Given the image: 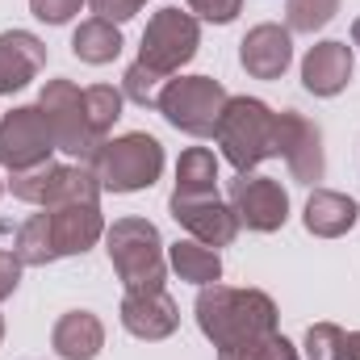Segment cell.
<instances>
[{"instance_id":"obj_1","label":"cell","mask_w":360,"mask_h":360,"mask_svg":"<svg viewBox=\"0 0 360 360\" xmlns=\"http://www.w3.org/2000/svg\"><path fill=\"white\" fill-rule=\"evenodd\" d=\"M197 327L205 331V340H214L218 352L243 348V344L264 340L276 331V306L260 289L205 285L197 293Z\"/></svg>"},{"instance_id":"obj_2","label":"cell","mask_w":360,"mask_h":360,"mask_svg":"<svg viewBox=\"0 0 360 360\" xmlns=\"http://www.w3.org/2000/svg\"><path fill=\"white\" fill-rule=\"evenodd\" d=\"M105 252H109L113 272L122 276L126 293H155V289H164L168 256H164V239H160L155 222H147V218H117L105 231Z\"/></svg>"},{"instance_id":"obj_3","label":"cell","mask_w":360,"mask_h":360,"mask_svg":"<svg viewBox=\"0 0 360 360\" xmlns=\"http://www.w3.org/2000/svg\"><path fill=\"white\" fill-rule=\"evenodd\" d=\"M214 139H218L226 164L239 176H248L256 164L276 155V113L256 96H231L218 117Z\"/></svg>"},{"instance_id":"obj_4","label":"cell","mask_w":360,"mask_h":360,"mask_svg":"<svg viewBox=\"0 0 360 360\" xmlns=\"http://www.w3.org/2000/svg\"><path fill=\"white\" fill-rule=\"evenodd\" d=\"M101 188L109 193H139V188H151L160 172H164V147L160 139L134 130V134H122L113 143H105L89 164Z\"/></svg>"},{"instance_id":"obj_5","label":"cell","mask_w":360,"mask_h":360,"mask_svg":"<svg viewBox=\"0 0 360 360\" xmlns=\"http://www.w3.org/2000/svg\"><path fill=\"white\" fill-rule=\"evenodd\" d=\"M201 46V30H197V17L193 13H180V8H160L147 30H143V46H139V68L147 76H155L160 84H168L180 68L197 55Z\"/></svg>"},{"instance_id":"obj_6","label":"cell","mask_w":360,"mask_h":360,"mask_svg":"<svg viewBox=\"0 0 360 360\" xmlns=\"http://www.w3.org/2000/svg\"><path fill=\"white\" fill-rule=\"evenodd\" d=\"M8 188H13V197H21L30 205H42V210H55V205H96V197L105 193L89 164H51V160L42 168L13 172Z\"/></svg>"},{"instance_id":"obj_7","label":"cell","mask_w":360,"mask_h":360,"mask_svg":"<svg viewBox=\"0 0 360 360\" xmlns=\"http://www.w3.org/2000/svg\"><path fill=\"white\" fill-rule=\"evenodd\" d=\"M226 101L231 96H226V89L218 80H210V76H180V80H168L160 89L155 109L176 130L193 134V139H210L218 130V117H222Z\"/></svg>"},{"instance_id":"obj_8","label":"cell","mask_w":360,"mask_h":360,"mask_svg":"<svg viewBox=\"0 0 360 360\" xmlns=\"http://www.w3.org/2000/svg\"><path fill=\"white\" fill-rule=\"evenodd\" d=\"M46 122H51V134H55V147L68 151L72 160L80 164H92V155L105 147L92 130L89 117V101H84V89H76L72 80H51L42 96H38Z\"/></svg>"},{"instance_id":"obj_9","label":"cell","mask_w":360,"mask_h":360,"mask_svg":"<svg viewBox=\"0 0 360 360\" xmlns=\"http://www.w3.org/2000/svg\"><path fill=\"white\" fill-rule=\"evenodd\" d=\"M51 151H59V147H55L42 105H21L0 117V168L30 172V168H42L51 160Z\"/></svg>"},{"instance_id":"obj_10","label":"cell","mask_w":360,"mask_h":360,"mask_svg":"<svg viewBox=\"0 0 360 360\" xmlns=\"http://www.w3.org/2000/svg\"><path fill=\"white\" fill-rule=\"evenodd\" d=\"M231 210L239 214V226L272 235L289 218V193L272 176H235L231 180Z\"/></svg>"},{"instance_id":"obj_11","label":"cell","mask_w":360,"mask_h":360,"mask_svg":"<svg viewBox=\"0 0 360 360\" xmlns=\"http://www.w3.org/2000/svg\"><path fill=\"white\" fill-rule=\"evenodd\" d=\"M276 155H285L293 180H302V184H314V180H323V172H327L319 126L306 122L293 109H281L276 113Z\"/></svg>"},{"instance_id":"obj_12","label":"cell","mask_w":360,"mask_h":360,"mask_svg":"<svg viewBox=\"0 0 360 360\" xmlns=\"http://www.w3.org/2000/svg\"><path fill=\"white\" fill-rule=\"evenodd\" d=\"M168 205H172V218L188 231V239H197L214 252L235 243V235H239V214L218 197H172Z\"/></svg>"},{"instance_id":"obj_13","label":"cell","mask_w":360,"mask_h":360,"mask_svg":"<svg viewBox=\"0 0 360 360\" xmlns=\"http://www.w3.org/2000/svg\"><path fill=\"white\" fill-rule=\"evenodd\" d=\"M46 231H51L55 260H63V256H84L105 235V222L96 205H55L46 210Z\"/></svg>"},{"instance_id":"obj_14","label":"cell","mask_w":360,"mask_h":360,"mask_svg":"<svg viewBox=\"0 0 360 360\" xmlns=\"http://www.w3.org/2000/svg\"><path fill=\"white\" fill-rule=\"evenodd\" d=\"M239 63H243V72L256 76V80H276V76H285V68L293 63L289 30L272 25V21L248 30V38L239 42Z\"/></svg>"},{"instance_id":"obj_15","label":"cell","mask_w":360,"mask_h":360,"mask_svg":"<svg viewBox=\"0 0 360 360\" xmlns=\"http://www.w3.org/2000/svg\"><path fill=\"white\" fill-rule=\"evenodd\" d=\"M302 84L314 96H335L352 84V46L348 42H319L302 59Z\"/></svg>"},{"instance_id":"obj_16","label":"cell","mask_w":360,"mask_h":360,"mask_svg":"<svg viewBox=\"0 0 360 360\" xmlns=\"http://www.w3.org/2000/svg\"><path fill=\"white\" fill-rule=\"evenodd\" d=\"M122 327L139 340H168L180 327L176 302L155 289V293H126L122 297Z\"/></svg>"},{"instance_id":"obj_17","label":"cell","mask_w":360,"mask_h":360,"mask_svg":"<svg viewBox=\"0 0 360 360\" xmlns=\"http://www.w3.org/2000/svg\"><path fill=\"white\" fill-rule=\"evenodd\" d=\"M46 68V46L42 38L25 34V30H8L0 34V92H13L25 89L38 72Z\"/></svg>"},{"instance_id":"obj_18","label":"cell","mask_w":360,"mask_h":360,"mask_svg":"<svg viewBox=\"0 0 360 360\" xmlns=\"http://www.w3.org/2000/svg\"><path fill=\"white\" fill-rule=\"evenodd\" d=\"M51 344L63 360H96V352L105 348V327L92 310H68L55 323Z\"/></svg>"},{"instance_id":"obj_19","label":"cell","mask_w":360,"mask_h":360,"mask_svg":"<svg viewBox=\"0 0 360 360\" xmlns=\"http://www.w3.org/2000/svg\"><path fill=\"white\" fill-rule=\"evenodd\" d=\"M356 226V201L344 197V193H331V188H319L310 193L306 201V231L319 235V239H340Z\"/></svg>"},{"instance_id":"obj_20","label":"cell","mask_w":360,"mask_h":360,"mask_svg":"<svg viewBox=\"0 0 360 360\" xmlns=\"http://www.w3.org/2000/svg\"><path fill=\"white\" fill-rule=\"evenodd\" d=\"M72 51H76L80 63H92V68L113 63V59L122 55V30H117L113 21H105V17H89V21L72 34Z\"/></svg>"},{"instance_id":"obj_21","label":"cell","mask_w":360,"mask_h":360,"mask_svg":"<svg viewBox=\"0 0 360 360\" xmlns=\"http://www.w3.org/2000/svg\"><path fill=\"white\" fill-rule=\"evenodd\" d=\"M168 264L176 269L180 281H193V285H218V276H222V260H218V252L214 248H205V243H197V239H176L172 248H168Z\"/></svg>"},{"instance_id":"obj_22","label":"cell","mask_w":360,"mask_h":360,"mask_svg":"<svg viewBox=\"0 0 360 360\" xmlns=\"http://www.w3.org/2000/svg\"><path fill=\"white\" fill-rule=\"evenodd\" d=\"M172 197H218V160L210 147H188L180 155Z\"/></svg>"},{"instance_id":"obj_23","label":"cell","mask_w":360,"mask_h":360,"mask_svg":"<svg viewBox=\"0 0 360 360\" xmlns=\"http://www.w3.org/2000/svg\"><path fill=\"white\" fill-rule=\"evenodd\" d=\"M13 256L25 264V269H42L55 260V248H51V231H46V210L25 218L17 226V243H13Z\"/></svg>"},{"instance_id":"obj_24","label":"cell","mask_w":360,"mask_h":360,"mask_svg":"<svg viewBox=\"0 0 360 360\" xmlns=\"http://www.w3.org/2000/svg\"><path fill=\"white\" fill-rule=\"evenodd\" d=\"M340 13V0H285V30L289 34H314Z\"/></svg>"},{"instance_id":"obj_25","label":"cell","mask_w":360,"mask_h":360,"mask_svg":"<svg viewBox=\"0 0 360 360\" xmlns=\"http://www.w3.org/2000/svg\"><path fill=\"white\" fill-rule=\"evenodd\" d=\"M84 101H89V117H92L96 139H101V143H109L105 134H109V130H113V122L122 117V92L113 89V84H92V89H84Z\"/></svg>"},{"instance_id":"obj_26","label":"cell","mask_w":360,"mask_h":360,"mask_svg":"<svg viewBox=\"0 0 360 360\" xmlns=\"http://www.w3.org/2000/svg\"><path fill=\"white\" fill-rule=\"evenodd\" d=\"M306 356L310 360H348V331L335 323H314L306 331Z\"/></svg>"},{"instance_id":"obj_27","label":"cell","mask_w":360,"mask_h":360,"mask_svg":"<svg viewBox=\"0 0 360 360\" xmlns=\"http://www.w3.org/2000/svg\"><path fill=\"white\" fill-rule=\"evenodd\" d=\"M218 360H297L293 352V344L285 340V335H264V340H252V344H243V348H226V352H218Z\"/></svg>"},{"instance_id":"obj_28","label":"cell","mask_w":360,"mask_h":360,"mask_svg":"<svg viewBox=\"0 0 360 360\" xmlns=\"http://www.w3.org/2000/svg\"><path fill=\"white\" fill-rule=\"evenodd\" d=\"M80 4L84 0H30V13L38 21H46V25H63V21H72L80 13Z\"/></svg>"},{"instance_id":"obj_29","label":"cell","mask_w":360,"mask_h":360,"mask_svg":"<svg viewBox=\"0 0 360 360\" xmlns=\"http://www.w3.org/2000/svg\"><path fill=\"white\" fill-rule=\"evenodd\" d=\"M201 21H218V25H226V21H235L239 17V8H243V0H184Z\"/></svg>"},{"instance_id":"obj_30","label":"cell","mask_w":360,"mask_h":360,"mask_svg":"<svg viewBox=\"0 0 360 360\" xmlns=\"http://www.w3.org/2000/svg\"><path fill=\"white\" fill-rule=\"evenodd\" d=\"M92 13L96 17H105V21H113V25H122V21H130L147 0H89Z\"/></svg>"},{"instance_id":"obj_31","label":"cell","mask_w":360,"mask_h":360,"mask_svg":"<svg viewBox=\"0 0 360 360\" xmlns=\"http://www.w3.org/2000/svg\"><path fill=\"white\" fill-rule=\"evenodd\" d=\"M21 269H25V264H21L13 252H0V302H4V297L17 289V281H21Z\"/></svg>"},{"instance_id":"obj_32","label":"cell","mask_w":360,"mask_h":360,"mask_svg":"<svg viewBox=\"0 0 360 360\" xmlns=\"http://www.w3.org/2000/svg\"><path fill=\"white\" fill-rule=\"evenodd\" d=\"M348 360H360V331L348 335Z\"/></svg>"},{"instance_id":"obj_33","label":"cell","mask_w":360,"mask_h":360,"mask_svg":"<svg viewBox=\"0 0 360 360\" xmlns=\"http://www.w3.org/2000/svg\"><path fill=\"white\" fill-rule=\"evenodd\" d=\"M352 42L360 46V17H356V25H352Z\"/></svg>"},{"instance_id":"obj_34","label":"cell","mask_w":360,"mask_h":360,"mask_svg":"<svg viewBox=\"0 0 360 360\" xmlns=\"http://www.w3.org/2000/svg\"><path fill=\"white\" fill-rule=\"evenodd\" d=\"M0 340H4V319H0Z\"/></svg>"},{"instance_id":"obj_35","label":"cell","mask_w":360,"mask_h":360,"mask_svg":"<svg viewBox=\"0 0 360 360\" xmlns=\"http://www.w3.org/2000/svg\"><path fill=\"white\" fill-rule=\"evenodd\" d=\"M0 193H4V184H0Z\"/></svg>"}]
</instances>
